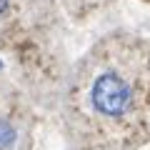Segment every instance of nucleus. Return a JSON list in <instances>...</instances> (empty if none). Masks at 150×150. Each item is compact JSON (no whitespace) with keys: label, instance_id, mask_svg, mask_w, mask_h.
<instances>
[{"label":"nucleus","instance_id":"1","mask_svg":"<svg viewBox=\"0 0 150 150\" xmlns=\"http://www.w3.org/2000/svg\"><path fill=\"white\" fill-rule=\"evenodd\" d=\"M90 100H93V108L98 112H103L108 118H118V115H123L130 108L133 90H130V85L118 73H103L93 83Z\"/></svg>","mask_w":150,"mask_h":150},{"label":"nucleus","instance_id":"2","mask_svg":"<svg viewBox=\"0 0 150 150\" xmlns=\"http://www.w3.org/2000/svg\"><path fill=\"white\" fill-rule=\"evenodd\" d=\"M15 138H18L15 128H13V125L8 123V120H0V150L10 148V145L15 143Z\"/></svg>","mask_w":150,"mask_h":150},{"label":"nucleus","instance_id":"3","mask_svg":"<svg viewBox=\"0 0 150 150\" xmlns=\"http://www.w3.org/2000/svg\"><path fill=\"white\" fill-rule=\"evenodd\" d=\"M8 5H10V0H0V15H5Z\"/></svg>","mask_w":150,"mask_h":150}]
</instances>
